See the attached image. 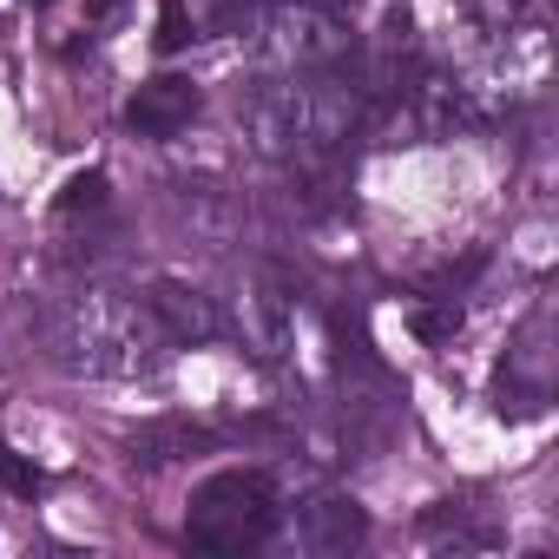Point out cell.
<instances>
[{
    "mask_svg": "<svg viewBox=\"0 0 559 559\" xmlns=\"http://www.w3.org/2000/svg\"><path fill=\"white\" fill-rule=\"evenodd\" d=\"M152 343H158L152 310H139L112 290H80L53 317V349L80 376H139V369H152Z\"/></svg>",
    "mask_w": 559,
    "mask_h": 559,
    "instance_id": "6da1fadb",
    "label": "cell"
},
{
    "mask_svg": "<svg viewBox=\"0 0 559 559\" xmlns=\"http://www.w3.org/2000/svg\"><path fill=\"white\" fill-rule=\"evenodd\" d=\"M191 47V14H185V0H165L158 8V53H178Z\"/></svg>",
    "mask_w": 559,
    "mask_h": 559,
    "instance_id": "52a82bcc",
    "label": "cell"
},
{
    "mask_svg": "<svg viewBox=\"0 0 559 559\" xmlns=\"http://www.w3.org/2000/svg\"><path fill=\"white\" fill-rule=\"evenodd\" d=\"M126 448H132L139 467H165V461H178V454H191V448H211V435L191 428V421H152V428H139Z\"/></svg>",
    "mask_w": 559,
    "mask_h": 559,
    "instance_id": "8992f818",
    "label": "cell"
},
{
    "mask_svg": "<svg viewBox=\"0 0 559 559\" xmlns=\"http://www.w3.org/2000/svg\"><path fill=\"white\" fill-rule=\"evenodd\" d=\"M191 112H198V86L178 80V73H158V80H145V86L132 93L126 126H132L139 139H171V132L191 126Z\"/></svg>",
    "mask_w": 559,
    "mask_h": 559,
    "instance_id": "3957f363",
    "label": "cell"
},
{
    "mask_svg": "<svg viewBox=\"0 0 559 559\" xmlns=\"http://www.w3.org/2000/svg\"><path fill=\"white\" fill-rule=\"evenodd\" d=\"M461 330V310L454 304H428V310H415V336L421 343H448Z\"/></svg>",
    "mask_w": 559,
    "mask_h": 559,
    "instance_id": "30bf717a",
    "label": "cell"
},
{
    "mask_svg": "<svg viewBox=\"0 0 559 559\" xmlns=\"http://www.w3.org/2000/svg\"><path fill=\"white\" fill-rule=\"evenodd\" d=\"M0 487H8V493H40V467L21 461L8 441H0Z\"/></svg>",
    "mask_w": 559,
    "mask_h": 559,
    "instance_id": "ba28073f",
    "label": "cell"
},
{
    "mask_svg": "<svg viewBox=\"0 0 559 559\" xmlns=\"http://www.w3.org/2000/svg\"><path fill=\"white\" fill-rule=\"evenodd\" d=\"M145 310H152V323L165 330V343H211V336L224 330L217 310H211V297L185 290L178 276H158V284L145 290Z\"/></svg>",
    "mask_w": 559,
    "mask_h": 559,
    "instance_id": "277c9868",
    "label": "cell"
},
{
    "mask_svg": "<svg viewBox=\"0 0 559 559\" xmlns=\"http://www.w3.org/2000/svg\"><path fill=\"white\" fill-rule=\"evenodd\" d=\"M304 8H343V0H304Z\"/></svg>",
    "mask_w": 559,
    "mask_h": 559,
    "instance_id": "8fae6325",
    "label": "cell"
},
{
    "mask_svg": "<svg viewBox=\"0 0 559 559\" xmlns=\"http://www.w3.org/2000/svg\"><path fill=\"white\" fill-rule=\"evenodd\" d=\"M34 8H53V0H34Z\"/></svg>",
    "mask_w": 559,
    "mask_h": 559,
    "instance_id": "7c38bea8",
    "label": "cell"
},
{
    "mask_svg": "<svg viewBox=\"0 0 559 559\" xmlns=\"http://www.w3.org/2000/svg\"><path fill=\"white\" fill-rule=\"evenodd\" d=\"M276 533V480L263 467H224L191 493L185 539L204 552H250Z\"/></svg>",
    "mask_w": 559,
    "mask_h": 559,
    "instance_id": "7a4b0ae2",
    "label": "cell"
},
{
    "mask_svg": "<svg viewBox=\"0 0 559 559\" xmlns=\"http://www.w3.org/2000/svg\"><path fill=\"white\" fill-rule=\"evenodd\" d=\"M362 533H369V513L356 500H317L304 513V539L317 552H349V546H362Z\"/></svg>",
    "mask_w": 559,
    "mask_h": 559,
    "instance_id": "5b68a950",
    "label": "cell"
},
{
    "mask_svg": "<svg viewBox=\"0 0 559 559\" xmlns=\"http://www.w3.org/2000/svg\"><path fill=\"white\" fill-rule=\"evenodd\" d=\"M106 204V178L99 171H80V178H67V191H60V211H99Z\"/></svg>",
    "mask_w": 559,
    "mask_h": 559,
    "instance_id": "9c48e42d",
    "label": "cell"
}]
</instances>
